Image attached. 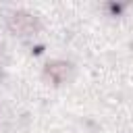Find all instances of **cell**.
Segmentation results:
<instances>
[{"label": "cell", "instance_id": "cell-1", "mask_svg": "<svg viewBox=\"0 0 133 133\" xmlns=\"http://www.w3.org/2000/svg\"><path fill=\"white\" fill-rule=\"evenodd\" d=\"M6 25L17 35H33V33L39 31V21L31 12H27V10H15V12H10L8 19H6Z\"/></svg>", "mask_w": 133, "mask_h": 133}, {"label": "cell", "instance_id": "cell-2", "mask_svg": "<svg viewBox=\"0 0 133 133\" xmlns=\"http://www.w3.org/2000/svg\"><path fill=\"white\" fill-rule=\"evenodd\" d=\"M44 75H46V79H50L54 85H60V83L66 79V75H69V64L62 62V60H52V62L46 64Z\"/></svg>", "mask_w": 133, "mask_h": 133}]
</instances>
